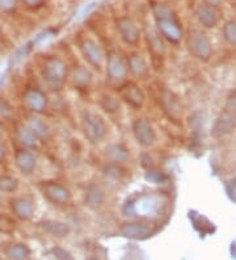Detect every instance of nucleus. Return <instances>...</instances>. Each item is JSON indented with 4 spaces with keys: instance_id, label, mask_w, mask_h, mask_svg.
<instances>
[{
    "instance_id": "obj_1",
    "label": "nucleus",
    "mask_w": 236,
    "mask_h": 260,
    "mask_svg": "<svg viewBox=\"0 0 236 260\" xmlns=\"http://www.w3.org/2000/svg\"><path fill=\"white\" fill-rule=\"evenodd\" d=\"M41 75L44 82L53 89H58L63 86L67 78V64L59 57L49 55L42 60Z\"/></svg>"
},
{
    "instance_id": "obj_2",
    "label": "nucleus",
    "mask_w": 236,
    "mask_h": 260,
    "mask_svg": "<svg viewBox=\"0 0 236 260\" xmlns=\"http://www.w3.org/2000/svg\"><path fill=\"white\" fill-rule=\"evenodd\" d=\"M186 46L189 53L199 60H209L213 55V44L210 38L201 29H189L186 35Z\"/></svg>"
},
{
    "instance_id": "obj_3",
    "label": "nucleus",
    "mask_w": 236,
    "mask_h": 260,
    "mask_svg": "<svg viewBox=\"0 0 236 260\" xmlns=\"http://www.w3.org/2000/svg\"><path fill=\"white\" fill-rule=\"evenodd\" d=\"M82 127L84 136L91 142H100L105 138L108 133L107 122L100 114L96 112H85L83 114Z\"/></svg>"
},
{
    "instance_id": "obj_4",
    "label": "nucleus",
    "mask_w": 236,
    "mask_h": 260,
    "mask_svg": "<svg viewBox=\"0 0 236 260\" xmlns=\"http://www.w3.org/2000/svg\"><path fill=\"white\" fill-rule=\"evenodd\" d=\"M79 49L82 53L83 58L85 62L91 67H93L94 70L100 71L104 66L105 62V53L103 50L100 45L97 42L92 40V38H84L79 44Z\"/></svg>"
},
{
    "instance_id": "obj_5",
    "label": "nucleus",
    "mask_w": 236,
    "mask_h": 260,
    "mask_svg": "<svg viewBox=\"0 0 236 260\" xmlns=\"http://www.w3.org/2000/svg\"><path fill=\"white\" fill-rule=\"evenodd\" d=\"M105 73H107L108 79L113 82H122L127 76V64L126 60L121 57L120 53L114 50H110L105 55Z\"/></svg>"
},
{
    "instance_id": "obj_6",
    "label": "nucleus",
    "mask_w": 236,
    "mask_h": 260,
    "mask_svg": "<svg viewBox=\"0 0 236 260\" xmlns=\"http://www.w3.org/2000/svg\"><path fill=\"white\" fill-rule=\"evenodd\" d=\"M117 32L120 33L122 41L130 46H137L141 42V29L136 21L129 16H121L116 20Z\"/></svg>"
},
{
    "instance_id": "obj_7",
    "label": "nucleus",
    "mask_w": 236,
    "mask_h": 260,
    "mask_svg": "<svg viewBox=\"0 0 236 260\" xmlns=\"http://www.w3.org/2000/svg\"><path fill=\"white\" fill-rule=\"evenodd\" d=\"M131 129L132 136L141 146L150 147L156 142V132L147 118H136L132 122Z\"/></svg>"
},
{
    "instance_id": "obj_8",
    "label": "nucleus",
    "mask_w": 236,
    "mask_h": 260,
    "mask_svg": "<svg viewBox=\"0 0 236 260\" xmlns=\"http://www.w3.org/2000/svg\"><path fill=\"white\" fill-rule=\"evenodd\" d=\"M42 194L46 200H49L53 204H67L71 200V192L69 188H66L63 184H59L57 181H44L40 185Z\"/></svg>"
},
{
    "instance_id": "obj_9",
    "label": "nucleus",
    "mask_w": 236,
    "mask_h": 260,
    "mask_svg": "<svg viewBox=\"0 0 236 260\" xmlns=\"http://www.w3.org/2000/svg\"><path fill=\"white\" fill-rule=\"evenodd\" d=\"M118 95H120L121 100H123L126 104L132 107V108L139 109L145 104V92L136 83H125V84H122L118 88Z\"/></svg>"
},
{
    "instance_id": "obj_10",
    "label": "nucleus",
    "mask_w": 236,
    "mask_h": 260,
    "mask_svg": "<svg viewBox=\"0 0 236 260\" xmlns=\"http://www.w3.org/2000/svg\"><path fill=\"white\" fill-rule=\"evenodd\" d=\"M15 165L24 176H30L37 167V158L30 149L21 147L15 151Z\"/></svg>"
},
{
    "instance_id": "obj_11",
    "label": "nucleus",
    "mask_w": 236,
    "mask_h": 260,
    "mask_svg": "<svg viewBox=\"0 0 236 260\" xmlns=\"http://www.w3.org/2000/svg\"><path fill=\"white\" fill-rule=\"evenodd\" d=\"M156 29L159 30L163 38L172 44H179L183 38V29L180 26V22L177 19L170 20H157Z\"/></svg>"
},
{
    "instance_id": "obj_12",
    "label": "nucleus",
    "mask_w": 236,
    "mask_h": 260,
    "mask_svg": "<svg viewBox=\"0 0 236 260\" xmlns=\"http://www.w3.org/2000/svg\"><path fill=\"white\" fill-rule=\"evenodd\" d=\"M145 36L146 41H147L148 45V51H150L154 57H164V54H165V44H164L163 36L159 33L156 26L147 24V25L145 26Z\"/></svg>"
},
{
    "instance_id": "obj_13",
    "label": "nucleus",
    "mask_w": 236,
    "mask_h": 260,
    "mask_svg": "<svg viewBox=\"0 0 236 260\" xmlns=\"http://www.w3.org/2000/svg\"><path fill=\"white\" fill-rule=\"evenodd\" d=\"M22 102L33 113H42L47 107V98L41 89L28 88L22 93Z\"/></svg>"
},
{
    "instance_id": "obj_14",
    "label": "nucleus",
    "mask_w": 236,
    "mask_h": 260,
    "mask_svg": "<svg viewBox=\"0 0 236 260\" xmlns=\"http://www.w3.org/2000/svg\"><path fill=\"white\" fill-rule=\"evenodd\" d=\"M10 208L15 217L21 221H29L35 216V205H33V201L29 200L28 197H13L10 201Z\"/></svg>"
},
{
    "instance_id": "obj_15",
    "label": "nucleus",
    "mask_w": 236,
    "mask_h": 260,
    "mask_svg": "<svg viewBox=\"0 0 236 260\" xmlns=\"http://www.w3.org/2000/svg\"><path fill=\"white\" fill-rule=\"evenodd\" d=\"M236 127V112L231 111V109H224L222 113L219 114V117L217 118V122L213 129V134L215 137L226 136L233 132Z\"/></svg>"
},
{
    "instance_id": "obj_16",
    "label": "nucleus",
    "mask_w": 236,
    "mask_h": 260,
    "mask_svg": "<svg viewBox=\"0 0 236 260\" xmlns=\"http://www.w3.org/2000/svg\"><path fill=\"white\" fill-rule=\"evenodd\" d=\"M194 15L199 24L206 29L215 28L218 25V21H219L217 8L209 6V4H199L195 8Z\"/></svg>"
},
{
    "instance_id": "obj_17",
    "label": "nucleus",
    "mask_w": 236,
    "mask_h": 260,
    "mask_svg": "<svg viewBox=\"0 0 236 260\" xmlns=\"http://www.w3.org/2000/svg\"><path fill=\"white\" fill-rule=\"evenodd\" d=\"M120 233L131 239H146L152 235V230L145 223L125 222L120 226Z\"/></svg>"
},
{
    "instance_id": "obj_18",
    "label": "nucleus",
    "mask_w": 236,
    "mask_h": 260,
    "mask_svg": "<svg viewBox=\"0 0 236 260\" xmlns=\"http://www.w3.org/2000/svg\"><path fill=\"white\" fill-rule=\"evenodd\" d=\"M126 64H127V70L137 78H145L150 73V66H148L147 60L138 53L130 54L126 59Z\"/></svg>"
},
{
    "instance_id": "obj_19",
    "label": "nucleus",
    "mask_w": 236,
    "mask_h": 260,
    "mask_svg": "<svg viewBox=\"0 0 236 260\" xmlns=\"http://www.w3.org/2000/svg\"><path fill=\"white\" fill-rule=\"evenodd\" d=\"M105 201L104 190L101 189L98 185L91 184L84 193V205L92 210L100 209Z\"/></svg>"
},
{
    "instance_id": "obj_20",
    "label": "nucleus",
    "mask_w": 236,
    "mask_h": 260,
    "mask_svg": "<svg viewBox=\"0 0 236 260\" xmlns=\"http://www.w3.org/2000/svg\"><path fill=\"white\" fill-rule=\"evenodd\" d=\"M25 124L26 126L35 133V136L37 137L38 141L45 142V141L49 138V136H50V127H49V125H47L41 117H38L36 113L30 114V116L26 117Z\"/></svg>"
},
{
    "instance_id": "obj_21",
    "label": "nucleus",
    "mask_w": 236,
    "mask_h": 260,
    "mask_svg": "<svg viewBox=\"0 0 236 260\" xmlns=\"http://www.w3.org/2000/svg\"><path fill=\"white\" fill-rule=\"evenodd\" d=\"M40 226L45 233L51 237H57V238H64L70 234V226L62 221H57V219H45L40 222Z\"/></svg>"
},
{
    "instance_id": "obj_22",
    "label": "nucleus",
    "mask_w": 236,
    "mask_h": 260,
    "mask_svg": "<svg viewBox=\"0 0 236 260\" xmlns=\"http://www.w3.org/2000/svg\"><path fill=\"white\" fill-rule=\"evenodd\" d=\"M161 105H163L164 112L168 114L170 118H177L181 113L180 109V102L176 95L168 89H164L161 92Z\"/></svg>"
},
{
    "instance_id": "obj_23",
    "label": "nucleus",
    "mask_w": 236,
    "mask_h": 260,
    "mask_svg": "<svg viewBox=\"0 0 236 260\" xmlns=\"http://www.w3.org/2000/svg\"><path fill=\"white\" fill-rule=\"evenodd\" d=\"M70 79L75 88H87L92 82V73L87 67L76 66L70 74Z\"/></svg>"
},
{
    "instance_id": "obj_24",
    "label": "nucleus",
    "mask_w": 236,
    "mask_h": 260,
    "mask_svg": "<svg viewBox=\"0 0 236 260\" xmlns=\"http://www.w3.org/2000/svg\"><path fill=\"white\" fill-rule=\"evenodd\" d=\"M16 138L21 143L22 147H26V149H33L40 142L35 133L26 126V124L16 125Z\"/></svg>"
},
{
    "instance_id": "obj_25",
    "label": "nucleus",
    "mask_w": 236,
    "mask_h": 260,
    "mask_svg": "<svg viewBox=\"0 0 236 260\" xmlns=\"http://www.w3.org/2000/svg\"><path fill=\"white\" fill-rule=\"evenodd\" d=\"M105 155L114 163H123L130 158V151L122 143H113L109 145L105 150Z\"/></svg>"
},
{
    "instance_id": "obj_26",
    "label": "nucleus",
    "mask_w": 236,
    "mask_h": 260,
    "mask_svg": "<svg viewBox=\"0 0 236 260\" xmlns=\"http://www.w3.org/2000/svg\"><path fill=\"white\" fill-rule=\"evenodd\" d=\"M4 254L10 260H26L30 256V250L24 243H12L4 248Z\"/></svg>"
},
{
    "instance_id": "obj_27",
    "label": "nucleus",
    "mask_w": 236,
    "mask_h": 260,
    "mask_svg": "<svg viewBox=\"0 0 236 260\" xmlns=\"http://www.w3.org/2000/svg\"><path fill=\"white\" fill-rule=\"evenodd\" d=\"M19 179L12 175H0V192L2 193H15L16 190L19 189Z\"/></svg>"
},
{
    "instance_id": "obj_28",
    "label": "nucleus",
    "mask_w": 236,
    "mask_h": 260,
    "mask_svg": "<svg viewBox=\"0 0 236 260\" xmlns=\"http://www.w3.org/2000/svg\"><path fill=\"white\" fill-rule=\"evenodd\" d=\"M152 15L155 17V21L157 20H170V19H176V15L171 10L167 4L157 3L152 6Z\"/></svg>"
},
{
    "instance_id": "obj_29",
    "label": "nucleus",
    "mask_w": 236,
    "mask_h": 260,
    "mask_svg": "<svg viewBox=\"0 0 236 260\" xmlns=\"http://www.w3.org/2000/svg\"><path fill=\"white\" fill-rule=\"evenodd\" d=\"M222 35H223L224 41L227 44L236 48V21L230 20V21L224 22L223 29H222Z\"/></svg>"
},
{
    "instance_id": "obj_30",
    "label": "nucleus",
    "mask_w": 236,
    "mask_h": 260,
    "mask_svg": "<svg viewBox=\"0 0 236 260\" xmlns=\"http://www.w3.org/2000/svg\"><path fill=\"white\" fill-rule=\"evenodd\" d=\"M101 108L104 109L107 113H116V112L120 111V100L114 96H110V95H105L103 96L100 102Z\"/></svg>"
},
{
    "instance_id": "obj_31",
    "label": "nucleus",
    "mask_w": 236,
    "mask_h": 260,
    "mask_svg": "<svg viewBox=\"0 0 236 260\" xmlns=\"http://www.w3.org/2000/svg\"><path fill=\"white\" fill-rule=\"evenodd\" d=\"M13 114V107L6 98H0V117L10 118Z\"/></svg>"
},
{
    "instance_id": "obj_32",
    "label": "nucleus",
    "mask_w": 236,
    "mask_h": 260,
    "mask_svg": "<svg viewBox=\"0 0 236 260\" xmlns=\"http://www.w3.org/2000/svg\"><path fill=\"white\" fill-rule=\"evenodd\" d=\"M51 252H53L55 260H74L73 255L62 247H54L53 250H51Z\"/></svg>"
},
{
    "instance_id": "obj_33",
    "label": "nucleus",
    "mask_w": 236,
    "mask_h": 260,
    "mask_svg": "<svg viewBox=\"0 0 236 260\" xmlns=\"http://www.w3.org/2000/svg\"><path fill=\"white\" fill-rule=\"evenodd\" d=\"M17 0H0V11L2 12L11 13L16 10Z\"/></svg>"
},
{
    "instance_id": "obj_34",
    "label": "nucleus",
    "mask_w": 236,
    "mask_h": 260,
    "mask_svg": "<svg viewBox=\"0 0 236 260\" xmlns=\"http://www.w3.org/2000/svg\"><path fill=\"white\" fill-rule=\"evenodd\" d=\"M146 179L151 181V183H155V184H159V183L163 181V175L159 174L157 171H148L146 174Z\"/></svg>"
},
{
    "instance_id": "obj_35",
    "label": "nucleus",
    "mask_w": 236,
    "mask_h": 260,
    "mask_svg": "<svg viewBox=\"0 0 236 260\" xmlns=\"http://www.w3.org/2000/svg\"><path fill=\"white\" fill-rule=\"evenodd\" d=\"M21 2L24 3V6L30 8V10H37V8L42 7L45 0H21Z\"/></svg>"
},
{
    "instance_id": "obj_36",
    "label": "nucleus",
    "mask_w": 236,
    "mask_h": 260,
    "mask_svg": "<svg viewBox=\"0 0 236 260\" xmlns=\"http://www.w3.org/2000/svg\"><path fill=\"white\" fill-rule=\"evenodd\" d=\"M204 2L205 4H209V6L214 7V8H217V7L222 4V0H204Z\"/></svg>"
},
{
    "instance_id": "obj_37",
    "label": "nucleus",
    "mask_w": 236,
    "mask_h": 260,
    "mask_svg": "<svg viewBox=\"0 0 236 260\" xmlns=\"http://www.w3.org/2000/svg\"><path fill=\"white\" fill-rule=\"evenodd\" d=\"M6 155H7V150H6V147H4L3 142L0 141V160L6 159Z\"/></svg>"
},
{
    "instance_id": "obj_38",
    "label": "nucleus",
    "mask_w": 236,
    "mask_h": 260,
    "mask_svg": "<svg viewBox=\"0 0 236 260\" xmlns=\"http://www.w3.org/2000/svg\"><path fill=\"white\" fill-rule=\"evenodd\" d=\"M4 132V126H3V122H2V121H0V134L3 133Z\"/></svg>"
},
{
    "instance_id": "obj_39",
    "label": "nucleus",
    "mask_w": 236,
    "mask_h": 260,
    "mask_svg": "<svg viewBox=\"0 0 236 260\" xmlns=\"http://www.w3.org/2000/svg\"><path fill=\"white\" fill-rule=\"evenodd\" d=\"M2 32H3V26H2V24H0V35H2Z\"/></svg>"
},
{
    "instance_id": "obj_40",
    "label": "nucleus",
    "mask_w": 236,
    "mask_h": 260,
    "mask_svg": "<svg viewBox=\"0 0 236 260\" xmlns=\"http://www.w3.org/2000/svg\"><path fill=\"white\" fill-rule=\"evenodd\" d=\"M88 260H97V259H94V257H91V259H88Z\"/></svg>"
},
{
    "instance_id": "obj_41",
    "label": "nucleus",
    "mask_w": 236,
    "mask_h": 260,
    "mask_svg": "<svg viewBox=\"0 0 236 260\" xmlns=\"http://www.w3.org/2000/svg\"><path fill=\"white\" fill-rule=\"evenodd\" d=\"M170 2H172V0H170Z\"/></svg>"
}]
</instances>
